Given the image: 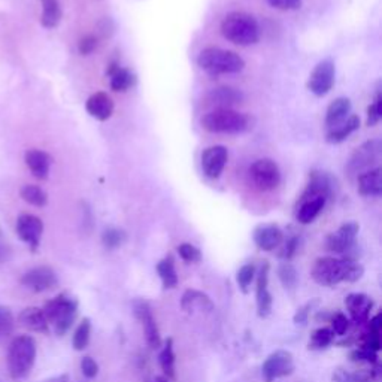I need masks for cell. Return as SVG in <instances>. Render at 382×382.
Returning <instances> with one entry per match:
<instances>
[{"instance_id":"6da1fadb","label":"cell","mask_w":382,"mask_h":382,"mask_svg":"<svg viewBox=\"0 0 382 382\" xmlns=\"http://www.w3.org/2000/svg\"><path fill=\"white\" fill-rule=\"evenodd\" d=\"M364 274V267L354 259H318L313 267V278L322 287H335L341 282H357Z\"/></svg>"},{"instance_id":"7a4b0ae2","label":"cell","mask_w":382,"mask_h":382,"mask_svg":"<svg viewBox=\"0 0 382 382\" xmlns=\"http://www.w3.org/2000/svg\"><path fill=\"white\" fill-rule=\"evenodd\" d=\"M223 36L240 47H249L260 40L257 20L245 12H232L221 23Z\"/></svg>"},{"instance_id":"3957f363","label":"cell","mask_w":382,"mask_h":382,"mask_svg":"<svg viewBox=\"0 0 382 382\" xmlns=\"http://www.w3.org/2000/svg\"><path fill=\"white\" fill-rule=\"evenodd\" d=\"M36 361V342L32 336L21 335L12 339L8 348V371L12 379L29 376Z\"/></svg>"},{"instance_id":"277c9868","label":"cell","mask_w":382,"mask_h":382,"mask_svg":"<svg viewBox=\"0 0 382 382\" xmlns=\"http://www.w3.org/2000/svg\"><path fill=\"white\" fill-rule=\"evenodd\" d=\"M197 64H199L206 74L214 77L239 74L242 72L245 67V62L239 54L221 48L203 50L199 54V57H197Z\"/></svg>"},{"instance_id":"5b68a950","label":"cell","mask_w":382,"mask_h":382,"mask_svg":"<svg viewBox=\"0 0 382 382\" xmlns=\"http://www.w3.org/2000/svg\"><path fill=\"white\" fill-rule=\"evenodd\" d=\"M202 127L210 133L236 135L248 129L249 120L247 116L230 108H217L203 116Z\"/></svg>"},{"instance_id":"8992f818","label":"cell","mask_w":382,"mask_h":382,"mask_svg":"<svg viewBox=\"0 0 382 382\" xmlns=\"http://www.w3.org/2000/svg\"><path fill=\"white\" fill-rule=\"evenodd\" d=\"M44 313L48 324H52L54 332L63 336L70 330L78 317V302L67 294H59L47 302Z\"/></svg>"},{"instance_id":"52a82bcc","label":"cell","mask_w":382,"mask_h":382,"mask_svg":"<svg viewBox=\"0 0 382 382\" xmlns=\"http://www.w3.org/2000/svg\"><path fill=\"white\" fill-rule=\"evenodd\" d=\"M249 176L254 186L263 191L275 190L281 182V171L278 164L271 159H260L249 167Z\"/></svg>"},{"instance_id":"ba28073f","label":"cell","mask_w":382,"mask_h":382,"mask_svg":"<svg viewBox=\"0 0 382 382\" xmlns=\"http://www.w3.org/2000/svg\"><path fill=\"white\" fill-rule=\"evenodd\" d=\"M294 372L293 354L286 349H278L269 356L262 367V373L266 382H274L279 378L288 376Z\"/></svg>"},{"instance_id":"9c48e42d","label":"cell","mask_w":382,"mask_h":382,"mask_svg":"<svg viewBox=\"0 0 382 382\" xmlns=\"http://www.w3.org/2000/svg\"><path fill=\"white\" fill-rule=\"evenodd\" d=\"M382 152V142L379 139H372L364 142L360 148L354 151L348 163V171L351 174H360L372 169V164H375L381 159Z\"/></svg>"},{"instance_id":"30bf717a","label":"cell","mask_w":382,"mask_h":382,"mask_svg":"<svg viewBox=\"0 0 382 382\" xmlns=\"http://www.w3.org/2000/svg\"><path fill=\"white\" fill-rule=\"evenodd\" d=\"M21 284L30 291L45 293L59 286V278L51 267L38 266L30 269V271H27L21 276Z\"/></svg>"},{"instance_id":"8fae6325","label":"cell","mask_w":382,"mask_h":382,"mask_svg":"<svg viewBox=\"0 0 382 382\" xmlns=\"http://www.w3.org/2000/svg\"><path fill=\"white\" fill-rule=\"evenodd\" d=\"M359 230V224L354 221L342 224L335 233L329 235L327 239H325V248L335 254H348L356 247Z\"/></svg>"},{"instance_id":"7c38bea8","label":"cell","mask_w":382,"mask_h":382,"mask_svg":"<svg viewBox=\"0 0 382 382\" xmlns=\"http://www.w3.org/2000/svg\"><path fill=\"white\" fill-rule=\"evenodd\" d=\"M335 75L336 70L333 62L330 60L320 62L309 77L308 81L309 91L318 97L325 96L335 86Z\"/></svg>"},{"instance_id":"4fadbf2b","label":"cell","mask_w":382,"mask_h":382,"mask_svg":"<svg viewBox=\"0 0 382 382\" xmlns=\"http://www.w3.org/2000/svg\"><path fill=\"white\" fill-rule=\"evenodd\" d=\"M16 230L23 242L29 245L33 252H36L40 245L42 233H44V223H42V220L32 214H21L17 218Z\"/></svg>"},{"instance_id":"5bb4252c","label":"cell","mask_w":382,"mask_h":382,"mask_svg":"<svg viewBox=\"0 0 382 382\" xmlns=\"http://www.w3.org/2000/svg\"><path fill=\"white\" fill-rule=\"evenodd\" d=\"M133 313L136 315V318L140 321L145 332V337L148 345L155 349L162 345V336H160V330L157 321H155L151 306L148 305V302L145 300H136L133 303Z\"/></svg>"},{"instance_id":"9a60e30c","label":"cell","mask_w":382,"mask_h":382,"mask_svg":"<svg viewBox=\"0 0 382 382\" xmlns=\"http://www.w3.org/2000/svg\"><path fill=\"white\" fill-rule=\"evenodd\" d=\"M229 160V151L223 145L209 147L202 154V171L203 174L210 178L217 179L223 174L225 164Z\"/></svg>"},{"instance_id":"2e32d148","label":"cell","mask_w":382,"mask_h":382,"mask_svg":"<svg viewBox=\"0 0 382 382\" xmlns=\"http://www.w3.org/2000/svg\"><path fill=\"white\" fill-rule=\"evenodd\" d=\"M269 271H271V266H269L267 262H263L257 274V288H256L257 314L260 318H267L271 315L274 305L272 294L269 291Z\"/></svg>"},{"instance_id":"e0dca14e","label":"cell","mask_w":382,"mask_h":382,"mask_svg":"<svg viewBox=\"0 0 382 382\" xmlns=\"http://www.w3.org/2000/svg\"><path fill=\"white\" fill-rule=\"evenodd\" d=\"M345 306L348 309L351 318L354 320V322L363 324V322H367V320H369L371 317V313L373 309V300H372V297H369L367 294L352 293L347 296Z\"/></svg>"},{"instance_id":"ac0fdd59","label":"cell","mask_w":382,"mask_h":382,"mask_svg":"<svg viewBox=\"0 0 382 382\" xmlns=\"http://www.w3.org/2000/svg\"><path fill=\"white\" fill-rule=\"evenodd\" d=\"M254 242L262 251H275L282 242H284V233L275 224L259 225L254 230Z\"/></svg>"},{"instance_id":"d6986e66","label":"cell","mask_w":382,"mask_h":382,"mask_svg":"<svg viewBox=\"0 0 382 382\" xmlns=\"http://www.w3.org/2000/svg\"><path fill=\"white\" fill-rule=\"evenodd\" d=\"M24 160L27 167L30 169L35 178L38 179H47L51 171V155L45 151L40 150H29L24 155Z\"/></svg>"},{"instance_id":"ffe728a7","label":"cell","mask_w":382,"mask_h":382,"mask_svg":"<svg viewBox=\"0 0 382 382\" xmlns=\"http://www.w3.org/2000/svg\"><path fill=\"white\" fill-rule=\"evenodd\" d=\"M86 109L93 118L99 121H106L111 118L112 112H114V102H112V99L106 93H94L89 97Z\"/></svg>"},{"instance_id":"44dd1931","label":"cell","mask_w":382,"mask_h":382,"mask_svg":"<svg viewBox=\"0 0 382 382\" xmlns=\"http://www.w3.org/2000/svg\"><path fill=\"white\" fill-rule=\"evenodd\" d=\"M332 196V179L324 172H313L309 178V184L306 186L302 199H310V197H325L329 201Z\"/></svg>"},{"instance_id":"7402d4cb","label":"cell","mask_w":382,"mask_h":382,"mask_svg":"<svg viewBox=\"0 0 382 382\" xmlns=\"http://www.w3.org/2000/svg\"><path fill=\"white\" fill-rule=\"evenodd\" d=\"M245 99L244 93L233 89V87H218V89H212L206 94V101L210 105H215L218 108H229L232 105H237Z\"/></svg>"},{"instance_id":"603a6c76","label":"cell","mask_w":382,"mask_h":382,"mask_svg":"<svg viewBox=\"0 0 382 382\" xmlns=\"http://www.w3.org/2000/svg\"><path fill=\"white\" fill-rule=\"evenodd\" d=\"M18 320H20L23 327L29 329L32 332H38V333H48L50 332L48 320L45 317L44 309H40V308H36V306L26 308L24 310H21Z\"/></svg>"},{"instance_id":"cb8c5ba5","label":"cell","mask_w":382,"mask_h":382,"mask_svg":"<svg viewBox=\"0 0 382 382\" xmlns=\"http://www.w3.org/2000/svg\"><path fill=\"white\" fill-rule=\"evenodd\" d=\"M359 193L366 197L382 194V169L373 167L359 176Z\"/></svg>"},{"instance_id":"d4e9b609","label":"cell","mask_w":382,"mask_h":382,"mask_svg":"<svg viewBox=\"0 0 382 382\" xmlns=\"http://www.w3.org/2000/svg\"><path fill=\"white\" fill-rule=\"evenodd\" d=\"M327 199L325 197H310V199H302L296 210V218L300 224H310L324 209Z\"/></svg>"},{"instance_id":"484cf974","label":"cell","mask_w":382,"mask_h":382,"mask_svg":"<svg viewBox=\"0 0 382 382\" xmlns=\"http://www.w3.org/2000/svg\"><path fill=\"white\" fill-rule=\"evenodd\" d=\"M351 116V101L347 97H337L329 105L325 112V125L329 129H335L342 124Z\"/></svg>"},{"instance_id":"4316f807","label":"cell","mask_w":382,"mask_h":382,"mask_svg":"<svg viewBox=\"0 0 382 382\" xmlns=\"http://www.w3.org/2000/svg\"><path fill=\"white\" fill-rule=\"evenodd\" d=\"M381 367L375 364L372 369H363V371H345V369H336L333 372V382H378L379 381Z\"/></svg>"},{"instance_id":"83f0119b","label":"cell","mask_w":382,"mask_h":382,"mask_svg":"<svg viewBox=\"0 0 382 382\" xmlns=\"http://www.w3.org/2000/svg\"><path fill=\"white\" fill-rule=\"evenodd\" d=\"M181 306L184 310H189V313H191L196 308L210 313V310L214 309V302L210 300V297L208 294L199 290H187L181 299Z\"/></svg>"},{"instance_id":"f1b7e54d","label":"cell","mask_w":382,"mask_h":382,"mask_svg":"<svg viewBox=\"0 0 382 382\" xmlns=\"http://www.w3.org/2000/svg\"><path fill=\"white\" fill-rule=\"evenodd\" d=\"M360 127V118L357 116H349L342 124H339L335 129H330L327 133V142L329 144H341L349 135H352Z\"/></svg>"},{"instance_id":"f546056e","label":"cell","mask_w":382,"mask_h":382,"mask_svg":"<svg viewBox=\"0 0 382 382\" xmlns=\"http://www.w3.org/2000/svg\"><path fill=\"white\" fill-rule=\"evenodd\" d=\"M42 2V17L40 24L45 29H54L62 20V6L59 0H40Z\"/></svg>"},{"instance_id":"4dcf8cb0","label":"cell","mask_w":382,"mask_h":382,"mask_svg":"<svg viewBox=\"0 0 382 382\" xmlns=\"http://www.w3.org/2000/svg\"><path fill=\"white\" fill-rule=\"evenodd\" d=\"M157 274L163 282V287L175 288L178 286V274L175 267V260L172 256H167L157 264Z\"/></svg>"},{"instance_id":"1f68e13d","label":"cell","mask_w":382,"mask_h":382,"mask_svg":"<svg viewBox=\"0 0 382 382\" xmlns=\"http://www.w3.org/2000/svg\"><path fill=\"white\" fill-rule=\"evenodd\" d=\"M109 75H111V89L114 91L129 90L130 87L135 86V82H136V78L130 70L123 69L120 66L116 70H112Z\"/></svg>"},{"instance_id":"d6a6232c","label":"cell","mask_w":382,"mask_h":382,"mask_svg":"<svg viewBox=\"0 0 382 382\" xmlns=\"http://www.w3.org/2000/svg\"><path fill=\"white\" fill-rule=\"evenodd\" d=\"M160 367L167 379H174L176 372H175V352H174V341L172 339H167L164 342V347L159 356Z\"/></svg>"},{"instance_id":"836d02e7","label":"cell","mask_w":382,"mask_h":382,"mask_svg":"<svg viewBox=\"0 0 382 382\" xmlns=\"http://www.w3.org/2000/svg\"><path fill=\"white\" fill-rule=\"evenodd\" d=\"M20 194L24 202L36 208H44L48 203V194L38 186H24Z\"/></svg>"},{"instance_id":"e575fe53","label":"cell","mask_w":382,"mask_h":382,"mask_svg":"<svg viewBox=\"0 0 382 382\" xmlns=\"http://www.w3.org/2000/svg\"><path fill=\"white\" fill-rule=\"evenodd\" d=\"M90 336H91V322L89 318H84L74 333V339H72L74 348L77 351L86 349L90 342Z\"/></svg>"},{"instance_id":"d590c367","label":"cell","mask_w":382,"mask_h":382,"mask_svg":"<svg viewBox=\"0 0 382 382\" xmlns=\"http://www.w3.org/2000/svg\"><path fill=\"white\" fill-rule=\"evenodd\" d=\"M335 339V333L330 327H321L317 329L309 339V348L310 349H324L327 348Z\"/></svg>"},{"instance_id":"8d00e7d4","label":"cell","mask_w":382,"mask_h":382,"mask_svg":"<svg viewBox=\"0 0 382 382\" xmlns=\"http://www.w3.org/2000/svg\"><path fill=\"white\" fill-rule=\"evenodd\" d=\"M278 276H279V281L282 282V286H284L287 290L296 288L297 282H299V275H297L296 267L288 262L279 264Z\"/></svg>"},{"instance_id":"74e56055","label":"cell","mask_w":382,"mask_h":382,"mask_svg":"<svg viewBox=\"0 0 382 382\" xmlns=\"http://www.w3.org/2000/svg\"><path fill=\"white\" fill-rule=\"evenodd\" d=\"M127 240V235L121 229L109 227L102 233V244L108 249H117Z\"/></svg>"},{"instance_id":"f35d334b","label":"cell","mask_w":382,"mask_h":382,"mask_svg":"<svg viewBox=\"0 0 382 382\" xmlns=\"http://www.w3.org/2000/svg\"><path fill=\"white\" fill-rule=\"evenodd\" d=\"M13 327H16V320H13L12 310L0 305V342L12 335Z\"/></svg>"},{"instance_id":"ab89813d","label":"cell","mask_w":382,"mask_h":382,"mask_svg":"<svg viewBox=\"0 0 382 382\" xmlns=\"http://www.w3.org/2000/svg\"><path fill=\"white\" fill-rule=\"evenodd\" d=\"M254 278H256V266H254L252 263L244 264L242 267L239 269L237 274H236V282H237L239 288L242 290V293H248Z\"/></svg>"},{"instance_id":"60d3db41","label":"cell","mask_w":382,"mask_h":382,"mask_svg":"<svg viewBox=\"0 0 382 382\" xmlns=\"http://www.w3.org/2000/svg\"><path fill=\"white\" fill-rule=\"evenodd\" d=\"M349 359L352 361H357V363H369V364L375 366V364H378V352H375L369 348L360 347L359 349H354L349 354Z\"/></svg>"},{"instance_id":"b9f144b4","label":"cell","mask_w":382,"mask_h":382,"mask_svg":"<svg viewBox=\"0 0 382 382\" xmlns=\"http://www.w3.org/2000/svg\"><path fill=\"white\" fill-rule=\"evenodd\" d=\"M382 118V94L378 90L373 103L367 109V125L373 127L376 125Z\"/></svg>"},{"instance_id":"7bdbcfd3","label":"cell","mask_w":382,"mask_h":382,"mask_svg":"<svg viewBox=\"0 0 382 382\" xmlns=\"http://www.w3.org/2000/svg\"><path fill=\"white\" fill-rule=\"evenodd\" d=\"M178 254H179V257L187 263H197L202 260L201 249L196 248L191 244H181L178 247Z\"/></svg>"},{"instance_id":"ee69618b","label":"cell","mask_w":382,"mask_h":382,"mask_svg":"<svg viewBox=\"0 0 382 382\" xmlns=\"http://www.w3.org/2000/svg\"><path fill=\"white\" fill-rule=\"evenodd\" d=\"M330 322H332L330 329L335 333V336H344L349 327V320L342 313H336L330 318Z\"/></svg>"},{"instance_id":"f6af8a7d","label":"cell","mask_w":382,"mask_h":382,"mask_svg":"<svg viewBox=\"0 0 382 382\" xmlns=\"http://www.w3.org/2000/svg\"><path fill=\"white\" fill-rule=\"evenodd\" d=\"M297 249H299V237H290L286 245L282 247L281 252H279V259H282L284 262H290L293 257H294V254L297 252Z\"/></svg>"},{"instance_id":"bcb514c9","label":"cell","mask_w":382,"mask_h":382,"mask_svg":"<svg viewBox=\"0 0 382 382\" xmlns=\"http://www.w3.org/2000/svg\"><path fill=\"white\" fill-rule=\"evenodd\" d=\"M81 372L82 375L89 378V379H93L97 376L99 373V364L96 363V360L90 356H86V357H82L81 360Z\"/></svg>"},{"instance_id":"7dc6e473","label":"cell","mask_w":382,"mask_h":382,"mask_svg":"<svg viewBox=\"0 0 382 382\" xmlns=\"http://www.w3.org/2000/svg\"><path fill=\"white\" fill-rule=\"evenodd\" d=\"M97 38L93 36V35H89V36H84L81 40H79V44H78V50L82 55H89L91 54L96 48H97Z\"/></svg>"},{"instance_id":"c3c4849f","label":"cell","mask_w":382,"mask_h":382,"mask_svg":"<svg viewBox=\"0 0 382 382\" xmlns=\"http://www.w3.org/2000/svg\"><path fill=\"white\" fill-rule=\"evenodd\" d=\"M269 5H272L276 9H282V11H293L300 8L302 0H267Z\"/></svg>"},{"instance_id":"681fc988","label":"cell","mask_w":382,"mask_h":382,"mask_svg":"<svg viewBox=\"0 0 382 382\" xmlns=\"http://www.w3.org/2000/svg\"><path fill=\"white\" fill-rule=\"evenodd\" d=\"M310 308H313V303H308V305H305L303 308H300L299 310H297L296 315H294V322L296 324H306Z\"/></svg>"},{"instance_id":"f907efd6","label":"cell","mask_w":382,"mask_h":382,"mask_svg":"<svg viewBox=\"0 0 382 382\" xmlns=\"http://www.w3.org/2000/svg\"><path fill=\"white\" fill-rule=\"evenodd\" d=\"M9 256H11V251H9V248H8L5 244L0 242V263L5 262V260H8V259H9Z\"/></svg>"},{"instance_id":"816d5d0a","label":"cell","mask_w":382,"mask_h":382,"mask_svg":"<svg viewBox=\"0 0 382 382\" xmlns=\"http://www.w3.org/2000/svg\"><path fill=\"white\" fill-rule=\"evenodd\" d=\"M47 382H69V376L67 375H60V376L52 378V379H50Z\"/></svg>"},{"instance_id":"f5cc1de1","label":"cell","mask_w":382,"mask_h":382,"mask_svg":"<svg viewBox=\"0 0 382 382\" xmlns=\"http://www.w3.org/2000/svg\"><path fill=\"white\" fill-rule=\"evenodd\" d=\"M154 382H169V379L163 375V376H157V378H155Z\"/></svg>"},{"instance_id":"db71d44e","label":"cell","mask_w":382,"mask_h":382,"mask_svg":"<svg viewBox=\"0 0 382 382\" xmlns=\"http://www.w3.org/2000/svg\"><path fill=\"white\" fill-rule=\"evenodd\" d=\"M0 239H2V230H0Z\"/></svg>"},{"instance_id":"11a10c76","label":"cell","mask_w":382,"mask_h":382,"mask_svg":"<svg viewBox=\"0 0 382 382\" xmlns=\"http://www.w3.org/2000/svg\"><path fill=\"white\" fill-rule=\"evenodd\" d=\"M0 382H2V381H0Z\"/></svg>"}]
</instances>
